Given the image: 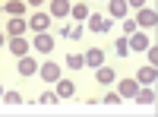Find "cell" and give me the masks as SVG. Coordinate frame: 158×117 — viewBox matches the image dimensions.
<instances>
[{
  "mask_svg": "<svg viewBox=\"0 0 158 117\" xmlns=\"http://www.w3.org/2000/svg\"><path fill=\"white\" fill-rule=\"evenodd\" d=\"M111 25H114V19H111V16H101V13H89V29H92V32L108 35V32H111Z\"/></svg>",
  "mask_w": 158,
  "mask_h": 117,
  "instance_id": "obj_1",
  "label": "cell"
},
{
  "mask_svg": "<svg viewBox=\"0 0 158 117\" xmlns=\"http://www.w3.org/2000/svg\"><path fill=\"white\" fill-rule=\"evenodd\" d=\"M6 48H10V54H16V57H25V54L32 51V44H29V38H25V35L6 38Z\"/></svg>",
  "mask_w": 158,
  "mask_h": 117,
  "instance_id": "obj_2",
  "label": "cell"
},
{
  "mask_svg": "<svg viewBox=\"0 0 158 117\" xmlns=\"http://www.w3.org/2000/svg\"><path fill=\"white\" fill-rule=\"evenodd\" d=\"M136 25H139V29H155V25H158V13L152 6H142L136 13Z\"/></svg>",
  "mask_w": 158,
  "mask_h": 117,
  "instance_id": "obj_3",
  "label": "cell"
},
{
  "mask_svg": "<svg viewBox=\"0 0 158 117\" xmlns=\"http://www.w3.org/2000/svg\"><path fill=\"white\" fill-rule=\"evenodd\" d=\"M38 73H41V79H44V82H57V79H60V63H54V60L38 63Z\"/></svg>",
  "mask_w": 158,
  "mask_h": 117,
  "instance_id": "obj_4",
  "label": "cell"
},
{
  "mask_svg": "<svg viewBox=\"0 0 158 117\" xmlns=\"http://www.w3.org/2000/svg\"><path fill=\"white\" fill-rule=\"evenodd\" d=\"M35 51H44V54H51L54 51V35H48V32H38L35 35V41H32Z\"/></svg>",
  "mask_w": 158,
  "mask_h": 117,
  "instance_id": "obj_5",
  "label": "cell"
},
{
  "mask_svg": "<svg viewBox=\"0 0 158 117\" xmlns=\"http://www.w3.org/2000/svg\"><path fill=\"white\" fill-rule=\"evenodd\" d=\"M127 44H130V51H146L149 48V35L136 29L133 35H127Z\"/></svg>",
  "mask_w": 158,
  "mask_h": 117,
  "instance_id": "obj_6",
  "label": "cell"
},
{
  "mask_svg": "<svg viewBox=\"0 0 158 117\" xmlns=\"http://www.w3.org/2000/svg\"><path fill=\"white\" fill-rule=\"evenodd\" d=\"M48 25H51V13H35V16L29 19V29L38 35V32H48Z\"/></svg>",
  "mask_w": 158,
  "mask_h": 117,
  "instance_id": "obj_7",
  "label": "cell"
},
{
  "mask_svg": "<svg viewBox=\"0 0 158 117\" xmlns=\"http://www.w3.org/2000/svg\"><path fill=\"white\" fill-rule=\"evenodd\" d=\"M155 79H158V70L152 67V63H146V67L136 73V82L139 86H155Z\"/></svg>",
  "mask_w": 158,
  "mask_h": 117,
  "instance_id": "obj_8",
  "label": "cell"
},
{
  "mask_svg": "<svg viewBox=\"0 0 158 117\" xmlns=\"http://www.w3.org/2000/svg\"><path fill=\"white\" fill-rule=\"evenodd\" d=\"M136 92H139L136 79H120V82H117V95H120V98H133Z\"/></svg>",
  "mask_w": 158,
  "mask_h": 117,
  "instance_id": "obj_9",
  "label": "cell"
},
{
  "mask_svg": "<svg viewBox=\"0 0 158 117\" xmlns=\"http://www.w3.org/2000/svg\"><path fill=\"white\" fill-rule=\"evenodd\" d=\"M25 29H29V22H25V19H19V16H13V19L6 22V35H10V38L25 35Z\"/></svg>",
  "mask_w": 158,
  "mask_h": 117,
  "instance_id": "obj_10",
  "label": "cell"
},
{
  "mask_svg": "<svg viewBox=\"0 0 158 117\" xmlns=\"http://www.w3.org/2000/svg\"><path fill=\"white\" fill-rule=\"evenodd\" d=\"M95 79H98L101 86H111V82L117 79V73L108 67V63H101V67H95Z\"/></svg>",
  "mask_w": 158,
  "mask_h": 117,
  "instance_id": "obj_11",
  "label": "cell"
},
{
  "mask_svg": "<svg viewBox=\"0 0 158 117\" xmlns=\"http://www.w3.org/2000/svg\"><path fill=\"white\" fill-rule=\"evenodd\" d=\"M70 0H51V16L54 19H63V16H70Z\"/></svg>",
  "mask_w": 158,
  "mask_h": 117,
  "instance_id": "obj_12",
  "label": "cell"
},
{
  "mask_svg": "<svg viewBox=\"0 0 158 117\" xmlns=\"http://www.w3.org/2000/svg\"><path fill=\"white\" fill-rule=\"evenodd\" d=\"M101 63H104V51L101 48H89L85 51V67L95 70V67H101Z\"/></svg>",
  "mask_w": 158,
  "mask_h": 117,
  "instance_id": "obj_13",
  "label": "cell"
},
{
  "mask_svg": "<svg viewBox=\"0 0 158 117\" xmlns=\"http://www.w3.org/2000/svg\"><path fill=\"white\" fill-rule=\"evenodd\" d=\"M108 10H111V19H127V0H108Z\"/></svg>",
  "mask_w": 158,
  "mask_h": 117,
  "instance_id": "obj_14",
  "label": "cell"
},
{
  "mask_svg": "<svg viewBox=\"0 0 158 117\" xmlns=\"http://www.w3.org/2000/svg\"><path fill=\"white\" fill-rule=\"evenodd\" d=\"M133 101H139V105H155V89L152 86H139V92L133 95Z\"/></svg>",
  "mask_w": 158,
  "mask_h": 117,
  "instance_id": "obj_15",
  "label": "cell"
},
{
  "mask_svg": "<svg viewBox=\"0 0 158 117\" xmlns=\"http://www.w3.org/2000/svg\"><path fill=\"white\" fill-rule=\"evenodd\" d=\"M57 89H54V92H57V98H70L73 92H76V86H73V79H63V76H60V79L54 82Z\"/></svg>",
  "mask_w": 158,
  "mask_h": 117,
  "instance_id": "obj_16",
  "label": "cell"
},
{
  "mask_svg": "<svg viewBox=\"0 0 158 117\" xmlns=\"http://www.w3.org/2000/svg\"><path fill=\"white\" fill-rule=\"evenodd\" d=\"M38 73V63L25 54V57H19V76H35Z\"/></svg>",
  "mask_w": 158,
  "mask_h": 117,
  "instance_id": "obj_17",
  "label": "cell"
},
{
  "mask_svg": "<svg viewBox=\"0 0 158 117\" xmlns=\"http://www.w3.org/2000/svg\"><path fill=\"white\" fill-rule=\"evenodd\" d=\"M82 32H85V29H82L79 22H76V25H63V29H60V35H63V38H73V41H79Z\"/></svg>",
  "mask_w": 158,
  "mask_h": 117,
  "instance_id": "obj_18",
  "label": "cell"
},
{
  "mask_svg": "<svg viewBox=\"0 0 158 117\" xmlns=\"http://www.w3.org/2000/svg\"><path fill=\"white\" fill-rule=\"evenodd\" d=\"M67 67H70V70H82V67H85V54H76V51L67 54Z\"/></svg>",
  "mask_w": 158,
  "mask_h": 117,
  "instance_id": "obj_19",
  "label": "cell"
},
{
  "mask_svg": "<svg viewBox=\"0 0 158 117\" xmlns=\"http://www.w3.org/2000/svg\"><path fill=\"white\" fill-rule=\"evenodd\" d=\"M70 16H73L76 22H82V19H89V6H85V3H76V6H70Z\"/></svg>",
  "mask_w": 158,
  "mask_h": 117,
  "instance_id": "obj_20",
  "label": "cell"
},
{
  "mask_svg": "<svg viewBox=\"0 0 158 117\" xmlns=\"http://www.w3.org/2000/svg\"><path fill=\"white\" fill-rule=\"evenodd\" d=\"M6 13H10V16H22V13H25V0H10Z\"/></svg>",
  "mask_w": 158,
  "mask_h": 117,
  "instance_id": "obj_21",
  "label": "cell"
},
{
  "mask_svg": "<svg viewBox=\"0 0 158 117\" xmlns=\"http://www.w3.org/2000/svg\"><path fill=\"white\" fill-rule=\"evenodd\" d=\"M114 48H117V54H120V57H130V54H133V51H130V44H127V35H123V38H117V44H114Z\"/></svg>",
  "mask_w": 158,
  "mask_h": 117,
  "instance_id": "obj_22",
  "label": "cell"
},
{
  "mask_svg": "<svg viewBox=\"0 0 158 117\" xmlns=\"http://www.w3.org/2000/svg\"><path fill=\"white\" fill-rule=\"evenodd\" d=\"M3 101L6 105H22V95L16 92V89H10V92H3Z\"/></svg>",
  "mask_w": 158,
  "mask_h": 117,
  "instance_id": "obj_23",
  "label": "cell"
},
{
  "mask_svg": "<svg viewBox=\"0 0 158 117\" xmlns=\"http://www.w3.org/2000/svg\"><path fill=\"white\" fill-rule=\"evenodd\" d=\"M38 101H41V105H57V92H41V98H38Z\"/></svg>",
  "mask_w": 158,
  "mask_h": 117,
  "instance_id": "obj_24",
  "label": "cell"
},
{
  "mask_svg": "<svg viewBox=\"0 0 158 117\" xmlns=\"http://www.w3.org/2000/svg\"><path fill=\"white\" fill-rule=\"evenodd\" d=\"M146 54H149V63L155 67V63H158V48H155V44H149V48H146Z\"/></svg>",
  "mask_w": 158,
  "mask_h": 117,
  "instance_id": "obj_25",
  "label": "cell"
},
{
  "mask_svg": "<svg viewBox=\"0 0 158 117\" xmlns=\"http://www.w3.org/2000/svg\"><path fill=\"white\" fill-rule=\"evenodd\" d=\"M101 101H104V105H120V95H117V92H108Z\"/></svg>",
  "mask_w": 158,
  "mask_h": 117,
  "instance_id": "obj_26",
  "label": "cell"
},
{
  "mask_svg": "<svg viewBox=\"0 0 158 117\" xmlns=\"http://www.w3.org/2000/svg\"><path fill=\"white\" fill-rule=\"evenodd\" d=\"M136 29H139V25H136V19H123V32H127V35H133Z\"/></svg>",
  "mask_w": 158,
  "mask_h": 117,
  "instance_id": "obj_27",
  "label": "cell"
},
{
  "mask_svg": "<svg viewBox=\"0 0 158 117\" xmlns=\"http://www.w3.org/2000/svg\"><path fill=\"white\" fill-rule=\"evenodd\" d=\"M127 6H133V10H142V6H146V0H127Z\"/></svg>",
  "mask_w": 158,
  "mask_h": 117,
  "instance_id": "obj_28",
  "label": "cell"
},
{
  "mask_svg": "<svg viewBox=\"0 0 158 117\" xmlns=\"http://www.w3.org/2000/svg\"><path fill=\"white\" fill-rule=\"evenodd\" d=\"M25 3H29V6H41L44 0H25Z\"/></svg>",
  "mask_w": 158,
  "mask_h": 117,
  "instance_id": "obj_29",
  "label": "cell"
},
{
  "mask_svg": "<svg viewBox=\"0 0 158 117\" xmlns=\"http://www.w3.org/2000/svg\"><path fill=\"white\" fill-rule=\"evenodd\" d=\"M3 44H6V35H3V32H0V48H3Z\"/></svg>",
  "mask_w": 158,
  "mask_h": 117,
  "instance_id": "obj_30",
  "label": "cell"
},
{
  "mask_svg": "<svg viewBox=\"0 0 158 117\" xmlns=\"http://www.w3.org/2000/svg\"><path fill=\"white\" fill-rule=\"evenodd\" d=\"M0 98H3V89H0Z\"/></svg>",
  "mask_w": 158,
  "mask_h": 117,
  "instance_id": "obj_31",
  "label": "cell"
}]
</instances>
